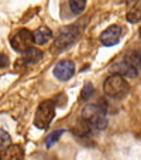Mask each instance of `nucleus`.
Here are the masks:
<instances>
[{"label": "nucleus", "mask_w": 141, "mask_h": 160, "mask_svg": "<svg viewBox=\"0 0 141 160\" xmlns=\"http://www.w3.org/2000/svg\"><path fill=\"white\" fill-rule=\"evenodd\" d=\"M82 119L87 121L92 125L93 130H102L107 125V118H106V108L100 103H89L82 111Z\"/></svg>", "instance_id": "nucleus-1"}, {"label": "nucleus", "mask_w": 141, "mask_h": 160, "mask_svg": "<svg viewBox=\"0 0 141 160\" xmlns=\"http://www.w3.org/2000/svg\"><path fill=\"white\" fill-rule=\"evenodd\" d=\"M103 89H105V94L110 98H123L129 94L130 85L124 79L123 75L111 74L110 77L106 78L105 84H103Z\"/></svg>", "instance_id": "nucleus-2"}, {"label": "nucleus", "mask_w": 141, "mask_h": 160, "mask_svg": "<svg viewBox=\"0 0 141 160\" xmlns=\"http://www.w3.org/2000/svg\"><path fill=\"white\" fill-rule=\"evenodd\" d=\"M55 116V103L52 101H42L38 105L34 116V125L38 129H45L48 128Z\"/></svg>", "instance_id": "nucleus-3"}, {"label": "nucleus", "mask_w": 141, "mask_h": 160, "mask_svg": "<svg viewBox=\"0 0 141 160\" xmlns=\"http://www.w3.org/2000/svg\"><path fill=\"white\" fill-rule=\"evenodd\" d=\"M79 36V28L76 26H68L63 27L57 36L54 44H52V51H62V50L68 48L71 44L75 42V40Z\"/></svg>", "instance_id": "nucleus-4"}, {"label": "nucleus", "mask_w": 141, "mask_h": 160, "mask_svg": "<svg viewBox=\"0 0 141 160\" xmlns=\"http://www.w3.org/2000/svg\"><path fill=\"white\" fill-rule=\"evenodd\" d=\"M10 44L17 52L23 54L24 51H27L28 48H31L34 45L33 33L27 28H21V30H18L17 33H14L10 37Z\"/></svg>", "instance_id": "nucleus-5"}, {"label": "nucleus", "mask_w": 141, "mask_h": 160, "mask_svg": "<svg viewBox=\"0 0 141 160\" xmlns=\"http://www.w3.org/2000/svg\"><path fill=\"white\" fill-rule=\"evenodd\" d=\"M75 74V64L71 60H62L54 67V77L59 81H68Z\"/></svg>", "instance_id": "nucleus-6"}, {"label": "nucleus", "mask_w": 141, "mask_h": 160, "mask_svg": "<svg viewBox=\"0 0 141 160\" xmlns=\"http://www.w3.org/2000/svg\"><path fill=\"white\" fill-rule=\"evenodd\" d=\"M121 33H123V30H121L120 26H117V24L109 26V27L106 28L105 31H102V34H100V42H102L103 45H106V47H111V45L117 44V42L120 41Z\"/></svg>", "instance_id": "nucleus-7"}, {"label": "nucleus", "mask_w": 141, "mask_h": 160, "mask_svg": "<svg viewBox=\"0 0 141 160\" xmlns=\"http://www.w3.org/2000/svg\"><path fill=\"white\" fill-rule=\"evenodd\" d=\"M123 61L126 62V65H129L131 70L140 71L141 70V50H131L126 55H123Z\"/></svg>", "instance_id": "nucleus-8"}, {"label": "nucleus", "mask_w": 141, "mask_h": 160, "mask_svg": "<svg viewBox=\"0 0 141 160\" xmlns=\"http://www.w3.org/2000/svg\"><path fill=\"white\" fill-rule=\"evenodd\" d=\"M33 37H34V42L37 45H42L52 38V31L47 26H40L33 33Z\"/></svg>", "instance_id": "nucleus-9"}, {"label": "nucleus", "mask_w": 141, "mask_h": 160, "mask_svg": "<svg viewBox=\"0 0 141 160\" xmlns=\"http://www.w3.org/2000/svg\"><path fill=\"white\" fill-rule=\"evenodd\" d=\"M42 51L38 48H35V47H31V48H28L27 51L23 52V55H21V58L24 60V62L27 64V65H31V64H35L38 62L42 58Z\"/></svg>", "instance_id": "nucleus-10"}, {"label": "nucleus", "mask_w": 141, "mask_h": 160, "mask_svg": "<svg viewBox=\"0 0 141 160\" xmlns=\"http://www.w3.org/2000/svg\"><path fill=\"white\" fill-rule=\"evenodd\" d=\"M2 160H21L23 159V150L20 146H12L10 145L6 150L2 152Z\"/></svg>", "instance_id": "nucleus-11"}, {"label": "nucleus", "mask_w": 141, "mask_h": 160, "mask_svg": "<svg viewBox=\"0 0 141 160\" xmlns=\"http://www.w3.org/2000/svg\"><path fill=\"white\" fill-rule=\"evenodd\" d=\"M69 9L73 14H81L86 9V0H69Z\"/></svg>", "instance_id": "nucleus-12"}, {"label": "nucleus", "mask_w": 141, "mask_h": 160, "mask_svg": "<svg viewBox=\"0 0 141 160\" xmlns=\"http://www.w3.org/2000/svg\"><path fill=\"white\" fill-rule=\"evenodd\" d=\"M127 20L130 23H138L141 20V2L135 4L129 13H127Z\"/></svg>", "instance_id": "nucleus-13"}, {"label": "nucleus", "mask_w": 141, "mask_h": 160, "mask_svg": "<svg viewBox=\"0 0 141 160\" xmlns=\"http://www.w3.org/2000/svg\"><path fill=\"white\" fill-rule=\"evenodd\" d=\"M10 145H12V136L6 130L0 129V152L6 150Z\"/></svg>", "instance_id": "nucleus-14"}, {"label": "nucleus", "mask_w": 141, "mask_h": 160, "mask_svg": "<svg viewBox=\"0 0 141 160\" xmlns=\"http://www.w3.org/2000/svg\"><path fill=\"white\" fill-rule=\"evenodd\" d=\"M62 133H65V130H63V129L55 130V132L49 133V135L47 136V139H45V146H47V148H51V146L61 138V135H62Z\"/></svg>", "instance_id": "nucleus-15"}, {"label": "nucleus", "mask_w": 141, "mask_h": 160, "mask_svg": "<svg viewBox=\"0 0 141 160\" xmlns=\"http://www.w3.org/2000/svg\"><path fill=\"white\" fill-rule=\"evenodd\" d=\"M92 94H93V85L90 84V82H87V84H85L83 89H82V92H81V99L87 101Z\"/></svg>", "instance_id": "nucleus-16"}, {"label": "nucleus", "mask_w": 141, "mask_h": 160, "mask_svg": "<svg viewBox=\"0 0 141 160\" xmlns=\"http://www.w3.org/2000/svg\"><path fill=\"white\" fill-rule=\"evenodd\" d=\"M10 65V60L6 54H0V68H7Z\"/></svg>", "instance_id": "nucleus-17"}, {"label": "nucleus", "mask_w": 141, "mask_h": 160, "mask_svg": "<svg viewBox=\"0 0 141 160\" xmlns=\"http://www.w3.org/2000/svg\"><path fill=\"white\" fill-rule=\"evenodd\" d=\"M135 0H127V3H134Z\"/></svg>", "instance_id": "nucleus-18"}, {"label": "nucleus", "mask_w": 141, "mask_h": 160, "mask_svg": "<svg viewBox=\"0 0 141 160\" xmlns=\"http://www.w3.org/2000/svg\"><path fill=\"white\" fill-rule=\"evenodd\" d=\"M0 160H2V157H0Z\"/></svg>", "instance_id": "nucleus-19"}]
</instances>
